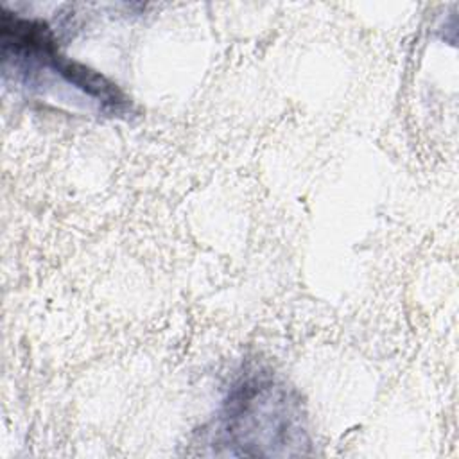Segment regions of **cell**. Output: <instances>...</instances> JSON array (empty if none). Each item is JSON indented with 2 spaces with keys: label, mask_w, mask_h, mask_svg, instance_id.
Segmentation results:
<instances>
[{
  "label": "cell",
  "mask_w": 459,
  "mask_h": 459,
  "mask_svg": "<svg viewBox=\"0 0 459 459\" xmlns=\"http://www.w3.org/2000/svg\"><path fill=\"white\" fill-rule=\"evenodd\" d=\"M212 443L230 455H301L310 446L298 393L271 371L240 375L215 418Z\"/></svg>",
  "instance_id": "cell-1"
}]
</instances>
